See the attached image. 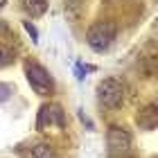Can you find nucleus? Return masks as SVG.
<instances>
[{"mask_svg": "<svg viewBox=\"0 0 158 158\" xmlns=\"http://www.w3.org/2000/svg\"><path fill=\"white\" fill-rule=\"evenodd\" d=\"M115 34H118V23L115 20H97V23L90 25L88 32H86V43H88V48L93 52H104L113 43Z\"/></svg>", "mask_w": 158, "mask_h": 158, "instance_id": "obj_1", "label": "nucleus"}, {"mask_svg": "<svg viewBox=\"0 0 158 158\" xmlns=\"http://www.w3.org/2000/svg\"><path fill=\"white\" fill-rule=\"evenodd\" d=\"M97 99L104 109H120L122 99H124V90H122L118 79H111V77L102 79L97 86Z\"/></svg>", "mask_w": 158, "mask_h": 158, "instance_id": "obj_2", "label": "nucleus"}, {"mask_svg": "<svg viewBox=\"0 0 158 158\" xmlns=\"http://www.w3.org/2000/svg\"><path fill=\"white\" fill-rule=\"evenodd\" d=\"M106 149L113 158H120V156H127L131 152V133L122 127H109L106 131Z\"/></svg>", "mask_w": 158, "mask_h": 158, "instance_id": "obj_3", "label": "nucleus"}, {"mask_svg": "<svg viewBox=\"0 0 158 158\" xmlns=\"http://www.w3.org/2000/svg\"><path fill=\"white\" fill-rule=\"evenodd\" d=\"M25 75H27V81L39 95H50L54 90V81H52V75L48 73L41 63H27L25 66Z\"/></svg>", "mask_w": 158, "mask_h": 158, "instance_id": "obj_4", "label": "nucleus"}, {"mask_svg": "<svg viewBox=\"0 0 158 158\" xmlns=\"http://www.w3.org/2000/svg\"><path fill=\"white\" fill-rule=\"evenodd\" d=\"M66 124V115H63L59 104H43L39 109V118H36V127L45 129V127H63Z\"/></svg>", "mask_w": 158, "mask_h": 158, "instance_id": "obj_5", "label": "nucleus"}, {"mask_svg": "<svg viewBox=\"0 0 158 158\" xmlns=\"http://www.w3.org/2000/svg\"><path fill=\"white\" fill-rule=\"evenodd\" d=\"M135 124H138L142 131H152V129H156L158 127V104H147L142 111H138Z\"/></svg>", "mask_w": 158, "mask_h": 158, "instance_id": "obj_6", "label": "nucleus"}, {"mask_svg": "<svg viewBox=\"0 0 158 158\" xmlns=\"http://www.w3.org/2000/svg\"><path fill=\"white\" fill-rule=\"evenodd\" d=\"M48 0H23V7L27 9V14L30 16H34V18H39V16H43V14L48 11Z\"/></svg>", "mask_w": 158, "mask_h": 158, "instance_id": "obj_7", "label": "nucleus"}, {"mask_svg": "<svg viewBox=\"0 0 158 158\" xmlns=\"http://www.w3.org/2000/svg\"><path fill=\"white\" fill-rule=\"evenodd\" d=\"M30 158H59L56 152L52 149V145L48 142H36L32 149H30Z\"/></svg>", "mask_w": 158, "mask_h": 158, "instance_id": "obj_8", "label": "nucleus"}, {"mask_svg": "<svg viewBox=\"0 0 158 158\" xmlns=\"http://www.w3.org/2000/svg\"><path fill=\"white\" fill-rule=\"evenodd\" d=\"M14 59H16V52L9 48V45H5V43H0V68H7V66H11Z\"/></svg>", "mask_w": 158, "mask_h": 158, "instance_id": "obj_9", "label": "nucleus"}, {"mask_svg": "<svg viewBox=\"0 0 158 158\" xmlns=\"http://www.w3.org/2000/svg\"><path fill=\"white\" fill-rule=\"evenodd\" d=\"M23 27L27 30V34L32 36V41H34V43H39V32H36V27H34L30 20H23Z\"/></svg>", "mask_w": 158, "mask_h": 158, "instance_id": "obj_10", "label": "nucleus"}, {"mask_svg": "<svg viewBox=\"0 0 158 158\" xmlns=\"http://www.w3.org/2000/svg\"><path fill=\"white\" fill-rule=\"evenodd\" d=\"M75 68H77V79H84V70H86V68L81 66V61H77V66H75Z\"/></svg>", "mask_w": 158, "mask_h": 158, "instance_id": "obj_11", "label": "nucleus"}, {"mask_svg": "<svg viewBox=\"0 0 158 158\" xmlns=\"http://www.w3.org/2000/svg\"><path fill=\"white\" fill-rule=\"evenodd\" d=\"M2 5H5V0H0V7H2Z\"/></svg>", "mask_w": 158, "mask_h": 158, "instance_id": "obj_12", "label": "nucleus"}]
</instances>
